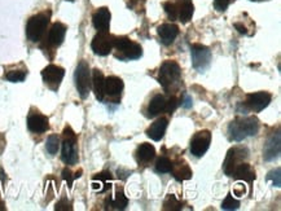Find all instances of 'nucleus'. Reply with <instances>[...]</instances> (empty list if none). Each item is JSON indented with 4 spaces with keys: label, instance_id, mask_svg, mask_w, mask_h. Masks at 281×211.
Returning <instances> with one entry per match:
<instances>
[{
    "label": "nucleus",
    "instance_id": "1",
    "mask_svg": "<svg viewBox=\"0 0 281 211\" xmlns=\"http://www.w3.org/2000/svg\"><path fill=\"white\" fill-rule=\"evenodd\" d=\"M259 122L255 117H243L234 119L228 126V136L232 141H243L249 136L257 135Z\"/></svg>",
    "mask_w": 281,
    "mask_h": 211
},
{
    "label": "nucleus",
    "instance_id": "2",
    "mask_svg": "<svg viewBox=\"0 0 281 211\" xmlns=\"http://www.w3.org/2000/svg\"><path fill=\"white\" fill-rule=\"evenodd\" d=\"M114 47H115V57L122 61H130V60H138L143 56V50L140 44L135 43L131 39L126 36H119L114 38Z\"/></svg>",
    "mask_w": 281,
    "mask_h": 211
},
{
    "label": "nucleus",
    "instance_id": "3",
    "mask_svg": "<svg viewBox=\"0 0 281 211\" xmlns=\"http://www.w3.org/2000/svg\"><path fill=\"white\" fill-rule=\"evenodd\" d=\"M48 22H50V16L46 13L32 16L26 25V35L29 40L34 41V43L41 40L44 31L47 29Z\"/></svg>",
    "mask_w": 281,
    "mask_h": 211
},
{
    "label": "nucleus",
    "instance_id": "4",
    "mask_svg": "<svg viewBox=\"0 0 281 211\" xmlns=\"http://www.w3.org/2000/svg\"><path fill=\"white\" fill-rule=\"evenodd\" d=\"M180 75H182L180 66L175 61L167 60V61L162 64L161 69H159L158 82L161 83V86L165 90H169L174 83H176L180 79Z\"/></svg>",
    "mask_w": 281,
    "mask_h": 211
},
{
    "label": "nucleus",
    "instance_id": "5",
    "mask_svg": "<svg viewBox=\"0 0 281 211\" xmlns=\"http://www.w3.org/2000/svg\"><path fill=\"white\" fill-rule=\"evenodd\" d=\"M74 76H75V86L78 92H79V96L82 99H86L91 91L92 86L91 74H90V68H88L87 62L81 61L78 64Z\"/></svg>",
    "mask_w": 281,
    "mask_h": 211
},
{
    "label": "nucleus",
    "instance_id": "6",
    "mask_svg": "<svg viewBox=\"0 0 281 211\" xmlns=\"http://www.w3.org/2000/svg\"><path fill=\"white\" fill-rule=\"evenodd\" d=\"M64 143H62V161L66 164H75L78 161V152L75 147V135L69 127L64 130Z\"/></svg>",
    "mask_w": 281,
    "mask_h": 211
},
{
    "label": "nucleus",
    "instance_id": "7",
    "mask_svg": "<svg viewBox=\"0 0 281 211\" xmlns=\"http://www.w3.org/2000/svg\"><path fill=\"white\" fill-rule=\"evenodd\" d=\"M91 47L99 56H108L114 48V36L110 35L108 31H99L92 39Z\"/></svg>",
    "mask_w": 281,
    "mask_h": 211
},
{
    "label": "nucleus",
    "instance_id": "8",
    "mask_svg": "<svg viewBox=\"0 0 281 211\" xmlns=\"http://www.w3.org/2000/svg\"><path fill=\"white\" fill-rule=\"evenodd\" d=\"M192 53V64L193 68L198 71H205L210 66L211 62V51L202 44H193L190 47Z\"/></svg>",
    "mask_w": 281,
    "mask_h": 211
},
{
    "label": "nucleus",
    "instance_id": "9",
    "mask_svg": "<svg viewBox=\"0 0 281 211\" xmlns=\"http://www.w3.org/2000/svg\"><path fill=\"white\" fill-rule=\"evenodd\" d=\"M246 157H248V150L245 148H231L227 153L226 161L223 164V170H224L226 175L232 176L234 168L237 167L240 163H243Z\"/></svg>",
    "mask_w": 281,
    "mask_h": 211
},
{
    "label": "nucleus",
    "instance_id": "10",
    "mask_svg": "<svg viewBox=\"0 0 281 211\" xmlns=\"http://www.w3.org/2000/svg\"><path fill=\"white\" fill-rule=\"evenodd\" d=\"M211 143V134L210 131L205 130V131L197 132L193 136L192 141H190V153L194 157H202L208 152L209 147Z\"/></svg>",
    "mask_w": 281,
    "mask_h": 211
},
{
    "label": "nucleus",
    "instance_id": "11",
    "mask_svg": "<svg viewBox=\"0 0 281 211\" xmlns=\"http://www.w3.org/2000/svg\"><path fill=\"white\" fill-rule=\"evenodd\" d=\"M65 75V70L57 65H48L47 68H44L42 71V78L44 83L51 88V90H57L61 83L62 78Z\"/></svg>",
    "mask_w": 281,
    "mask_h": 211
},
{
    "label": "nucleus",
    "instance_id": "12",
    "mask_svg": "<svg viewBox=\"0 0 281 211\" xmlns=\"http://www.w3.org/2000/svg\"><path fill=\"white\" fill-rule=\"evenodd\" d=\"M271 100H272V96L268 92H255V94L248 95L245 105L252 112L259 113L269 105Z\"/></svg>",
    "mask_w": 281,
    "mask_h": 211
},
{
    "label": "nucleus",
    "instance_id": "13",
    "mask_svg": "<svg viewBox=\"0 0 281 211\" xmlns=\"http://www.w3.org/2000/svg\"><path fill=\"white\" fill-rule=\"evenodd\" d=\"M280 132H276L272 134L267 139L266 144H264V149H263V158L264 161L271 162L273 159H276L280 155V149H281V140H280Z\"/></svg>",
    "mask_w": 281,
    "mask_h": 211
},
{
    "label": "nucleus",
    "instance_id": "14",
    "mask_svg": "<svg viewBox=\"0 0 281 211\" xmlns=\"http://www.w3.org/2000/svg\"><path fill=\"white\" fill-rule=\"evenodd\" d=\"M123 88H125L123 80L121 78H118V76H108V78H105L104 94L110 97V99H119L121 95H122Z\"/></svg>",
    "mask_w": 281,
    "mask_h": 211
},
{
    "label": "nucleus",
    "instance_id": "15",
    "mask_svg": "<svg viewBox=\"0 0 281 211\" xmlns=\"http://www.w3.org/2000/svg\"><path fill=\"white\" fill-rule=\"evenodd\" d=\"M27 127L34 134H43L50 129V122L48 118L39 113H32L27 118Z\"/></svg>",
    "mask_w": 281,
    "mask_h": 211
},
{
    "label": "nucleus",
    "instance_id": "16",
    "mask_svg": "<svg viewBox=\"0 0 281 211\" xmlns=\"http://www.w3.org/2000/svg\"><path fill=\"white\" fill-rule=\"evenodd\" d=\"M110 18L111 15L109 12L108 8H100L92 17V22H94L95 29L99 31H109L110 27Z\"/></svg>",
    "mask_w": 281,
    "mask_h": 211
},
{
    "label": "nucleus",
    "instance_id": "17",
    "mask_svg": "<svg viewBox=\"0 0 281 211\" xmlns=\"http://www.w3.org/2000/svg\"><path fill=\"white\" fill-rule=\"evenodd\" d=\"M158 36L165 46H170L179 35V27L174 24H164L157 29Z\"/></svg>",
    "mask_w": 281,
    "mask_h": 211
},
{
    "label": "nucleus",
    "instance_id": "18",
    "mask_svg": "<svg viewBox=\"0 0 281 211\" xmlns=\"http://www.w3.org/2000/svg\"><path fill=\"white\" fill-rule=\"evenodd\" d=\"M65 34H66V26L60 22L53 24V26L51 27L50 32H48V44L51 47H59L61 46V43L65 39Z\"/></svg>",
    "mask_w": 281,
    "mask_h": 211
},
{
    "label": "nucleus",
    "instance_id": "19",
    "mask_svg": "<svg viewBox=\"0 0 281 211\" xmlns=\"http://www.w3.org/2000/svg\"><path fill=\"white\" fill-rule=\"evenodd\" d=\"M170 173L178 182H184L192 178V170L185 161H176L175 163L171 164Z\"/></svg>",
    "mask_w": 281,
    "mask_h": 211
},
{
    "label": "nucleus",
    "instance_id": "20",
    "mask_svg": "<svg viewBox=\"0 0 281 211\" xmlns=\"http://www.w3.org/2000/svg\"><path fill=\"white\" fill-rule=\"evenodd\" d=\"M167 124H169V120L167 118H159L152 123V126L147 130V135L152 139L153 141H159L165 136V132H166Z\"/></svg>",
    "mask_w": 281,
    "mask_h": 211
},
{
    "label": "nucleus",
    "instance_id": "21",
    "mask_svg": "<svg viewBox=\"0 0 281 211\" xmlns=\"http://www.w3.org/2000/svg\"><path fill=\"white\" fill-rule=\"evenodd\" d=\"M104 83H105V76L103 71L99 69H95L92 71V88H94L95 96L99 101H103L105 94H104Z\"/></svg>",
    "mask_w": 281,
    "mask_h": 211
},
{
    "label": "nucleus",
    "instance_id": "22",
    "mask_svg": "<svg viewBox=\"0 0 281 211\" xmlns=\"http://www.w3.org/2000/svg\"><path fill=\"white\" fill-rule=\"evenodd\" d=\"M232 176H233V178H236L237 180H244V182L252 184L253 180L255 179V173L252 170L250 164L243 162V163H240L237 167L234 168Z\"/></svg>",
    "mask_w": 281,
    "mask_h": 211
},
{
    "label": "nucleus",
    "instance_id": "23",
    "mask_svg": "<svg viewBox=\"0 0 281 211\" xmlns=\"http://www.w3.org/2000/svg\"><path fill=\"white\" fill-rule=\"evenodd\" d=\"M155 157V149L152 144L143 143L136 150V159L139 163H149Z\"/></svg>",
    "mask_w": 281,
    "mask_h": 211
},
{
    "label": "nucleus",
    "instance_id": "24",
    "mask_svg": "<svg viewBox=\"0 0 281 211\" xmlns=\"http://www.w3.org/2000/svg\"><path fill=\"white\" fill-rule=\"evenodd\" d=\"M165 109H166V99L162 95H155L148 105V115L157 117L162 112H165Z\"/></svg>",
    "mask_w": 281,
    "mask_h": 211
},
{
    "label": "nucleus",
    "instance_id": "25",
    "mask_svg": "<svg viewBox=\"0 0 281 211\" xmlns=\"http://www.w3.org/2000/svg\"><path fill=\"white\" fill-rule=\"evenodd\" d=\"M193 13L194 7L190 0H183L182 3L179 4L178 18L182 24H188L192 20V17H193Z\"/></svg>",
    "mask_w": 281,
    "mask_h": 211
},
{
    "label": "nucleus",
    "instance_id": "26",
    "mask_svg": "<svg viewBox=\"0 0 281 211\" xmlns=\"http://www.w3.org/2000/svg\"><path fill=\"white\" fill-rule=\"evenodd\" d=\"M109 202H110L111 208H114V210H125L129 205V199L123 194L122 191H118L114 198L109 199Z\"/></svg>",
    "mask_w": 281,
    "mask_h": 211
},
{
    "label": "nucleus",
    "instance_id": "27",
    "mask_svg": "<svg viewBox=\"0 0 281 211\" xmlns=\"http://www.w3.org/2000/svg\"><path fill=\"white\" fill-rule=\"evenodd\" d=\"M164 210L166 211H179L182 210V203L179 202L174 194H169L164 202Z\"/></svg>",
    "mask_w": 281,
    "mask_h": 211
},
{
    "label": "nucleus",
    "instance_id": "28",
    "mask_svg": "<svg viewBox=\"0 0 281 211\" xmlns=\"http://www.w3.org/2000/svg\"><path fill=\"white\" fill-rule=\"evenodd\" d=\"M171 161L169 158H166V157H159L158 159H157V162H155V171L158 174H167L170 173L171 170Z\"/></svg>",
    "mask_w": 281,
    "mask_h": 211
},
{
    "label": "nucleus",
    "instance_id": "29",
    "mask_svg": "<svg viewBox=\"0 0 281 211\" xmlns=\"http://www.w3.org/2000/svg\"><path fill=\"white\" fill-rule=\"evenodd\" d=\"M60 148V139L57 135H51L50 138L47 139V143H46V149L50 154L55 155L56 153L59 152Z\"/></svg>",
    "mask_w": 281,
    "mask_h": 211
},
{
    "label": "nucleus",
    "instance_id": "30",
    "mask_svg": "<svg viewBox=\"0 0 281 211\" xmlns=\"http://www.w3.org/2000/svg\"><path fill=\"white\" fill-rule=\"evenodd\" d=\"M238 207H240V201H237L236 198H233L232 193L227 194L226 199H224L222 203L223 210H237Z\"/></svg>",
    "mask_w": 281,
    "mask_h": 211
},
{
    "label": "nucleus",
    "instance_id": "31",
    "mask_svg": "<svg viewBox=\"0 0 281 211\" xmlns=\"http://www.w3.org/2000/svg\"><path fill=\"white\" fill-rule=\"evenodd\" d=\"M165 12L169 16L170 20H176L178 18V12H179V4L174 3V2H167L164 4Z\"/></svg>",
    "mask_w": 281,
    "mask_h": 211
},
{
    "label": "nucleus",
    "instance_id": "32",
    "mask_svg": "<svg viewBox=\"0 0 281 211\" xmlns=\"http://www.w3.org/2000/svg\"><path fill=\"white\" fill-rule=\"evenodd\" d=\"M6 78L9 80V82H13V83L24 82L25 78H26V73L22 70H12L7 73Z\"/></svg>",
    "mask_w": 281,
    "mask_h": 211
},
{
    "label": "nucleus",
    "instance_id": "33",
    "mask_svg": "<svg viewBox=\"0 0 281 211\" xmlns=\"http://www.w3.org/2000/svg\"><path fill=\"white\" fill-rule=\"evenodd\" d=\"M281 170L280 167H277L276 170H272L269 171L268 175H267V180H271V182L273 183V185L277 188L281 187Z\"/></svg>",
    "mask_w": 281,
    "mask_h": 211
},
{
    "label": "nucleus",
    "instance_id": "34",
    "mask_svg": "<svg viewBox=\"0 0 281 211\" xmlns=\"http://www.w3.org/2000/svg\"><path fill=\"white\" fill-rule=\"evenodd\" d=\"M179 103H178V99L175 96H171L170 99L166 100V109H165V112L167 113H174L175 112V109L178 108Z\"/></svg>",
    "mask_w": 281,
    "mask_h": 211
},
{
    "label": "nucleus",
    "instance_id": "35",
    "mask_svg": "<svg viewBox=\"0 0 281 211\" xmlns=\"http://www.w3.org/2000/svg\"><path fill=\"white\" fill-rule=\"evenodd\" d=\"M231 0H214V8L218 12H224L229 6Z\"/></svg>",
    "mask_w": 281,
    "mask_h": 211
},
{
    "label": "nucleus",
    "instance_id": "36",
    "mask_svg": "<svg viewBox=\"0 0 281 211\" xmlns=\"http://www.w3.org/2000/svg\"><path fill=\"white\" fill-rule=\"evenodd\" d=\"M55 210L56 211H61V210H64V211H71V210H73V207H71L70 202H69L67 199H61L60 202H57V205H56Z\"/></svg>",
    "mask_w": 281,
    "mask_h": 211
},
{
    "label": "nucleus",
    "instance_id": "37",
    "mask_svg": "<svg viewBox=\"0 0 281 211\" xmlns=\"http://www.w3.org/2000/svg\"><path fill=\"white\" fill-rule=\"evenodd\" d=\"M62 179L66 180L67 185H69V188H71L74 176H73V174H71V171L69 170V168H65V170H62Z\"/></svg>",
    "mask_w": 281,
    "mask_h": 211
},
{
    "label": "nucleus",
    "instance_id": "38",
    "mask_svg": "<svg viewBox=\"0 0 281 211\" xmlns=\"http://www.w3.org/2000/svg\"><path fill=\"white\" fill-rule=\"evenodd\" d=\"M113 178H111L110 173H103V174H97L96 176H94V180H101V182L106 183L109 182V180H111Z\"/></svg>",
    "mask_w": 281,
    "mask_h": 211
},
{
    "label": "nucleus",
    "instance_id": "39",
    "mask_svg": "<svg viewBox=\"0 0 281 211\" xmlns=\"http://www.w3.org/2000/svg\"><path fill=\"white\" fill-rule=\"evenodd\" d=\"M182 105L184 106L185 109H189L190 106H192V97L188 96V95H185L184 100L182 101Z\"/></svg>",
    "mask_w": 281,
    "mask_h": 211
},
{
    "label": "nucleus",
    "instance_id": "40",
    "mask_svg": "<svg viewBox=\"0 0 281 211\" xmlns=\"http://www.w3.org/2000/svg\"><path fill=\"white\" fill-rule=\"evenodd\" d=\"M127 6L132 9L138 8V6H140V0H127Z\"/></svg>",
    "mask_w": 281,
    "mask_h": 211
},
{
    "label": "nucleus",
    "instance_id": "41",
    "mask_svg": "<svg viewBox=\"0 0 281 211\" xmlns=\"http://www.w3.org/2000/svg\"><path fill=\"white\" fill-rule=\"evenodd\" d=\"M234 27L238 30V32H240V34H245V35L248 34V31H246V27L243 26L241 24H234Z\"/></svg>",
    "mask_w": 281,
    "mask_h": 211
},
{
    "label": "nucleus",
    "instance_id": "42",
    "mask_svg": "<svg viewBox=\"0 0 281 211\" xmlns=\"http://www.w3.org/2000/svg\"><path fill=\"white\" fill-rule=\"evenodd\" d=\"M4 179H6V174H4L3 168L0 167V180H4Z\"/></svg>",
    "mask_w": 281,
    "mask_h": 211
},
{
    "label": "nucleus",
    "instance_id": "43",
    "mask_svg": "<svg viewBox=\"0 0 281 211\" xmlns=\"http://www.w3.org/2000/svg\"><path fill=\"white\" fill-rule=\"evenodd\" d=\"M250 2H263V0H250Z\"/></svg>",
    "mask_w": 281,
    "mask_h": 211
},
{
    "label": "nucleus",
    "instance_id": "44",
    "mask_svg": "<svg viewBox=\"0 0 281 211\" xmlns=\"http://www.w3.org/2000/svg\"><path fill=\"white\" fill-rule=\"evenodd\" d=\"M66 2H74V0H66Z\"/></svg>",
    "mask_w": 281,
    "mask_h": 211
}]
</instances>
